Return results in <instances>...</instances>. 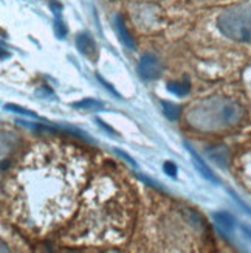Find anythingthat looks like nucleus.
Here are the masks:
<instances>
[{
    "label": "nucleus",
    "instance_id": "obj_15",
    "mask_svg": "<svg viewBox=\"0 0 251 253\" xmlns=\"http://www.w3.org/2000/svg\"><path fill=\"white\" fill-rule=\"evenodd\" d=\"M54 28H56V35L59 39H64L67 36V27H65V24L61 19H56V25H54Z\"/></svg>",
    "mask_w": 251,
    "mask_h": 253
},
{
    "label": "nucleus",
    "instance_id": "obj_17",
    "mask_svg": "<svg viewBox=\"0 0 251 253\" xmlns=\"http://www.w3.org/2000/svg\"><path fill=\"white\" fill-rule=\"evenodd\" d=\"M115 152H116V156L123 157V159H124V160H126V162H127L129 165H132V167H135V168H137V162H135V160H134L132 157H130L129 154H126L124 151H119V149H115Z\"/></svg>",
    "mask_w": 251,
    "mask_h": 253
},
{
    "label": "nucleus",
    "instance_id": "obj_14",
    "mask_svg": "<svg viewBox=\"0 0 251 253\" xmlns=\"http://www.w3.org/2000/svg\"><path fill=\"white\" fill-rule=\"evenodd\" d=\"M5 109H6V111H11V112H16V114L27 115V117H37L33 111H28V109L20 107V106H17V104H5Z\"/></svg>",
    "mask_w": 251,
    "mask_h": 253
},
{
    "label": "nucleus",
    "instance_id": "obj_8",
    "mask_svg": "<svg viewBox=\"0 0 251 253\" xmlns=\"http://www.w3.org/2000/svg\"><path fill=\"white\" fill-rule=\"evenodd\" d=\"M76 48H78L84 56L92 58L96 51V42L89 33H79L76 36Z\"/></svg>",
    "mask_w": 251,
    "mask_h": 253
},
{
    "label": "nucleus",
    "instance_id": "obj_19",
    "mask_svg": "<svg viewBox=\"0 0 251 253\" xmlns=\"http://www.w3.org/2000/svg\"><path fill=\"white\" fill-rule=\"evenodd\" d=\"M98 80H100V81H101V83L104 84V87H106V89H108V90H110V93H113L115 96H118V98H119V93H118V92H116V90L113 89V87H112L110 84H108L107 81H104V80H103V76H100V75H98Z\"/></svg>",
    "mask_w": 251,
    "mask_h": 253
},
{
    "label": "nucleus",
    "instance_id": "obj_4",
    "mask_svg": "<svg viewBox=\"0 0 251 253\" xmlns=\"http://www.w3.org/2000/svg\"><path fill=\"white\" fill-rule=\"evenodd\" d=\"M222 35L236 42H251V5H236L217 17Z\"/></svg>",
    "mask_w": 251,
    "mask_h": 253
},
{
    "label": "nucleus",
    "instance_id": "obj_10",
    "mask_svg": "<svg viewBox=\"0 0 251 253\" xmlns=\"http://www.w3.org/2000/svg\"><path fill=\"white\" fill-rule=\"evenodd\" d=\"M214 221L222 230H225V232H230V230H233V227H234V217L226 211L214 213Z\"/></svg>",
    "mask_w": 251,
    "mask_h": 253
},
{
    "label": "nucleus",
    "instance_id": "obj_12",
    "mask_svg": "<svg viewBox=\"0 0 251 253\" xmlns=\"http://www.w3.org/2000/svg\"><path fill=\"white\" fill-rule=\"evenodd\" d=\"M72 106L76 109H82V111H100V109H104V103L93 100V98H85L82 101L73 103Z\"/></svg>",
    "mask_w": 251,
    "mask_h": 253
},
{
    "label": "nucleus",
    "instance_id": "obj_6",
    "mask_svg": "<svg viewBox=\"0 0 251 253\" xmlns=\"http://www.w3.org/2000/svg\"><path fill=\"white\" fill-rule=\"evenodd\" d=\"M184 146H186V149H188V152L191 154V157H192V163H194V167L197 168V171L203 175V177L206 179V180H210V182H214V183H217L219 182V179L215 177V174L208 168V165H206V162L199 156V152L197 151H194L192 149V146L189 145L188 141H184Z\"/></svg>",
    "mask_w": 251,
    "mask_h": 253
},
{
    "label": "nucleus",
    "instance_id": "obj_2",
    "mask_svg": "<svg viewBox=\"0 0 251 253\" xmlns=\"http://www.w3.org/2000/svg\"><path fill=\"white\" fill-rule=\"evenodd\" d=\"M121 190L108 177L93 182L82 201L78 225H82L81 236L93 241H113L127 222L126 199Z\"/></svg>",
    "mask_w": 251,
    "mask_h": 253
},
{
    "label": "nucleus",
    "instance_id": "obj_5",
    "mask_svg": "<svg viewBox=\"0 0 251 253\" xmlns=\"http://www.w3.org/2000/svg\"><path fill=\"white\" fill-rule=\"evenodd\" d=\"M137 72H138L141 80H146V81L155 80L161 73V62L155 54L146 53L141 56V59L138 62V67H137Z\"/></svg>",
    "mask_w": 251,
    "mask_h": 253
},
{
    "label": "nucleus",
    "instance_id": "obj_3",
    "mask_svg": "<svg viewBox=\"0 0 251 253\" xmlns=\"http://www.w3.org/2000/svg\"><path fill=\"white\" fill-rule=\"evenodd\" d=\"M244 109L228 98H208L189 109L188 122L200 130H217L237 125Z\"/></svg>",
    "mask_w": 251,
    "mask_h": 253
},
{
    "label": "nucleus",
    "instance_id": "obj_11",
    "mask_svg": "<svg viewBox=\"0 0 251 253\" xmlns=\"http://www.w3.org/2000/svg\"><path fill=\"white\" fill-rule=\"evenodd\" d=\"M161 107H163V114H165V117L171 120V122H177L180 118L181 109L177 104L169 103V101H161Z\"/></svg>",
    "mask_w": 251,
    "mask_h": 253
},
{
    "label": "nucleus",
    "instance_id": "obj_13",
    "mask_svg": "<svg viewBox=\"0 0 251 253\" xmlns=\"http://www.w3.org/2000/svg\"><path fill=\"white\" fill-rule=\"evenodd\" d=\"M168 92L177 95V96H184L188 95L191 90V85L189 83H168Z\"/></svg>",
    "mask_w": 251,
    "mask_h": 253
},
{
    "label": "nucleus",
    "instance_id": "obj_16",
    "mask_svg": "<svg viewBox=\"0 0 251 253\" xmlns=\"http://www.w3.org/2000/svg\"><path fill=\"white\" fill-rule=\"evenodd\" d=\"M163 171H165L168 175H171V177H176V175H177V167H176V163L165 162V165H163Z\"/></svg>",
    "mask_w": 251,
    "mask_h": 253
},
{
    "label": "nucleus",
    "instance_id": "obj_1",
    "mask_svg": "<svg viewBox=\"0 0 251 253\" xmlns=\"http://www.w3.org/2000/svg\"><path fill=\"white\" fill-rule=\"evenodd\" d=\"M87 162L69 146H39L16 177V213L25 225L50 228L65 221L78 204Z\"/></svg>",
    "mask_w": 251,
    "mask_h": 253
},
{
    "label": "nucleus",
    "instance_id": "obj_18",
    "mask_svg": "<svg viewBox=\"0 0 251 253\" xmlns=\"http://www.w3.org/2000/svg\"><path fill=\"white\" fill-rule=\"evenodd\" d=\"M96 123H98V125H100V126H101V127H103L104 130H107V132H110V134H112V135H116V130H115V129H112L110 126H107V125H106V123L103 122V120H100V118H96Z\"/></svg>",
    "mask_w": 251,
    "mask_h": 253
},
{
    "label": "nucleus",
    "instance_id": "obj_20",
    "mask_svg": "<svg viewBox=\"0 0 251 253\" xmlns=\"http://www.w3.org/2000/svg\"><path fill=\"white\" fill-rule=\"evenodd\" d=\"M50 6H51L53 13L56 14V16L61 13V9H62V5H61V3H58V2H50Z\"/></svg>",
    "mask_w": 251,
    "mask_h": 253
},
{
    "label": "nucleus",
    "instance_id": "obj_9",
    "mask_svg": "<svg viewBox=\"0 0 251 253\" xmlns=\"http://www.w3.org/2000/svg\"><path fill=\"white\" fill-rule=\"evenodd\" d=\"M115 27H116V31H118V38H119V41H121L127 48L134 50V48H135V41H134L132 35L129 33V30L126 28L124 20H123L121 16H116V17H115Z\"/></svg>",
    "mask_w": 251,
    "mask_h": 253
},
{
    "label": "nucleus",
    "instance_id": "obj_7",
    "mask_svg": "<svg viewBox=\"0 0 251 253\" xmlns=\"http://www.w3.org/2000/svg\"><path fill=\"white\" fill-rule=\"evenodd\" d=\"M206 151V156H208L214 163H217L219 167L226 168L228 162H230V152L228 149L222 145H215V146H208L205 148Z\"/></svg>",
    "mask_w": 251,
    "mask_h": 253
}]
</instances>
